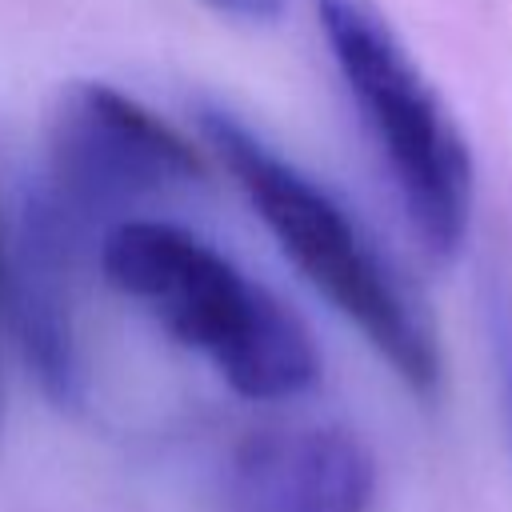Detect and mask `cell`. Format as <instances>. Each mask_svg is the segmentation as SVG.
Masks as SVG:
<instances>
[{"label":"cell","mask_w":512,"mask_h":512,"mask_svg":"<svg viewBox=\"0 0 512 512\" xmlns=\"http://www.w3.org/2000/svg\"><path fill=\"white\" fill-rule=\"evenodd\" d=\"M196 124L212 156L224 160L300 276L376 348V356L412 392L432 396L444 376L432 320L408 280L360 228V220L232 108L200 104Z\"/></svg>","instance_id":"1"},{"label":"cell","mask_w":512,"mask_h":512,"mask_svg":"<svg viewBox=\"0 0 512 512\" xmlns=\"http://www.w3.org/2000/svg\"><path fill=\"white\" fill-rule=\"evenodd\" d=\"M100 268L240 396L288 400L316 384L320 352L304 320L204 236L172 220H124L104 236Z\"/></svg>","instance_id":"2"},{"label":"cell","mask_w":512,"mask_h":512,"mask_svg":"<svg viewBox=\"0 0 512 512\" xmlns=\"http://www.w3.org/2000/svg\"><path fill=\"white\" fill-rule=\"evenodd\" d=\"M320 36L420 248L452 260L476 204L472 148L376 0H312Z\"/></svg>","instance_id":"3"},{"label":"cell","mask_w":512,"mask_h":512,"mask_svg":"<svg viewBox=\"0 0 512 512\" xmlns=\"http://www.w3.org/2000/svg\"><path fill=\"white\" fill-rule=\"evenodd\" d=\"M208 180V160L192 140L132 92L104 80H72L48 116L44 192L84 228L160 192H184Z\"/></svg>","instance_id":"4"},{"label":"cell","mask_w":512,"mask_h":512,"mask_svg":"<svg viewBox=\"0 0 512 512\" xmlns=\"http://www.w3.org/2000/svg\"><path fill=\"white\" fill-rule=\"evenodd\" d=\"M84 228L36 184L12 228H0V312L16 328L28 368L56 404L84 392L76 328V252Z\"/></svg>","instance_id":"5"},{"label":"cell","mask_w":512,"mask_h":512,"mask_svg":"<svg viewBox=\"0 0 512 512\" xmlns=\"http://www.w3.org/2000/svg\"><path fill=\"white\" fill-rule=\"evenodd\" d=\"M376 468L368 448L332 424L268 428L228 464V512H368Z\"/></svg>","instance_id":"6"},{"label":"cell","mask_w":512,"mask_h":512,"mask_svg":"<svg viewBox=\"0 0 512 512\" xmlns=\"http://www.w3.org/2000/svg\"><path fill=\"white\" fill-rule=\"evenodd\" d=\"M488 304H484V324H488V344H492V364H496V380H500V404H504V424H508V440H512V284L504 276H492V284L484 288Z\"/></svg>","instance_id":"7"},{"label":"cell","mask_w":512,"mask_h":512,"mask_svg":"<svg viewBox=\"0 0 512 512\" xmlns=\"http://www.w3.org/2000/svg\"><path fill=\"white\" fill-rule=\"evenodd\" d=\"M200 4H208L212 12L240 20V24H272L288 8V0H200Z\"/></svg>","instance_id":"8"}]
</instances>
